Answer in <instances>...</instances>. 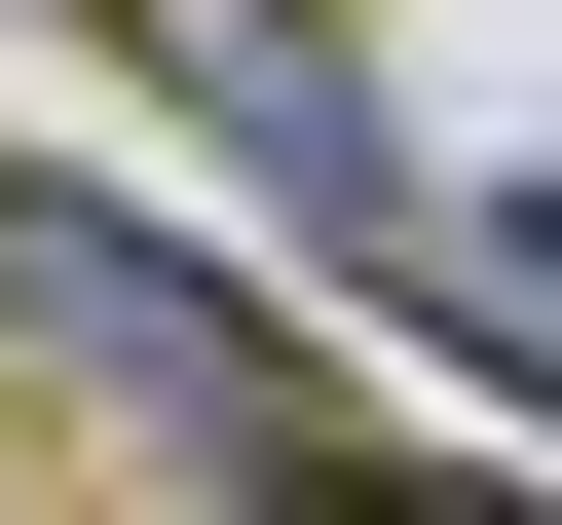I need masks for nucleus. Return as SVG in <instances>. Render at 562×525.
Instances as JSON below:
<instances>
[{
    "label": "nucleus",
    "instance_id": "nucleus-2",
    "mask_svg": "<svg viewBox=\"0 0 562 525\" xmlns=\"http://www.w3.org/2000/svg\"><path fill=\"white\" fill-rule=\"evenodd\" d=\"M113 38H150V113L301 225V262H413V113H375V38H338V0H113Z\"/></svg>",
    "mask_w": 562,
    "mask_h": 525
},
{
    "label": "nucleus",
    "instance_id": "nucleus-1",
    "mask_svg": "<svg viewBox=\"0 0 562 525\" xmlns=\"http://www.w3.org/2000/svg\"><path fill=\"white\" fill-rule=\"evenodd\" d=\"M0 338H38L76 413H150V450H225V488H338V450H375V376L262 338L225 262H188L150 188H76V150H0Z\"/></svg>",
    "mask_w": 562,
    "mask_h": 525
}]
</instances>
